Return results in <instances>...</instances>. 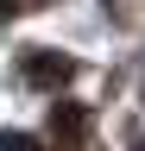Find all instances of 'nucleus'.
Segmentation results:
<instances>
[{"label": "nucleus", "instance_id": "nucleus-2", "mask_svg": "<svg viewBox=\"0 0 145 151\" xmlns=\"http://www.w3.org/2000/svg\"><path fill=\"white\" fill-rule=\"evenodd\" d=\"M88 107H76V101H57L50 107V151H82L88 145Z\"/></svg>", "mask_w": 145, "mask_h": 151}, {"label": "nucleus", "instance_id": "nucleus-1", "mask_svg": "<svg viewBox=\"0 0 145 151\" xmlns=\"http://www.w3.org/2000/svg\"><path fill=\"white\" fill-rule=\"evenodd\" d=\"M19 76L32 88H63L69 76H76V57H63V50H25L19 57Z\"/></svg>", "mask_w": 145, "mask_h": 151}, {"label": "nucleus", "instance_id": "nucleus-4", "mask_svg": "<svg viewBox=\"0 0 145 151\" xmlns=\"http://www.w3.org/2000/svg\"><path fill=\"white\" fill-rule=\"evenodd\" d=\"M25 6H44V0H0V19H6V13H25Z\"/></svg>", "mask_w": 145, "mask_h": 151}, {"label": "nucleus", "instance_id": "nucleus-3", "mask_svg": "<svg viewBox=\"0 0 145 151\" xmlns=\"http://www.w3.org/2000/svg\"><path fill=\"white\" fill-rule=\"evenodd\" d=\"M0 151H38L32 132H0Z\"/></svg>", "mask_w": 145, "mask_h": 151}]
</instances>
